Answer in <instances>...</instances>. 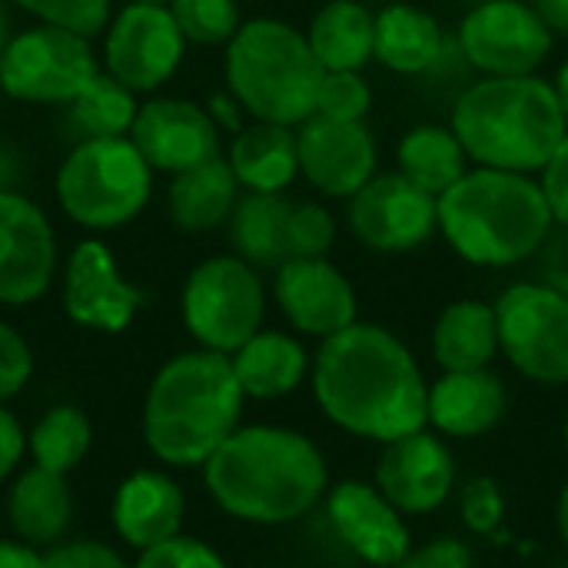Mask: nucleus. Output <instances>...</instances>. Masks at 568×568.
Returning a JSON list of instances; mask_svg holds the SVG:
<instances>
[{"instance_id":"473e14b6","label":"nucleus","mask_w":568,"mask_h":568,"mask_svg":"<svg viewBox=\"0 0 568 568\" xmlns=\"http://www.w3.org/2000/svg\"><path fill=\"white\" fill-rule=\"evenodd\" d=\"M93 429L90 419L77 409V406H53L30 433V453L37 459L40 469L50 473H73L87 449H90Z\"/></svg>"},{"instance_id":"c756f323","label":"nucleus","mask_w":568,"mask_h":568,"mask_svg":"<svg viewBox=\"0 0 568 568\" xmlns=\"http://www.w3.org/2000/svg\"><path fill=\"white\" fill-rule=\"evenodd\" d=\"M290 206L293 200L283 193H250L236 200L230 213V240L236 256L256 270H280L290 260Z\"/></svg>"},{"instance_id":"3c124183","label":"nucleus","mask_w":568,"mask_h":568,"mask_svg":"<svg viewBox=\"0 0 568 568\" xmlns=\"http://www.w3.org/2000/svg\"><path fill=\"white\" fill-rule=\"evenodd\" d=\"M552 87H556V97H559V106H562L568 123V63H562V70H559V77H556Z\"/></svg>"},{"instance_id":"ea45409f","label":"nucleus","mask_w":568,"mask_h":568,"mask_svg":"<svg viewBox=\"0 0 568 568\" xmlns=\"http://www.w3.org/2000/svg\"><path fill=\"white\" fill-rule=\"evenodd\" d=\"M33 373V356L23 336L0 320V403L17 396Z\"/></svg>"},{"instance_id":"5fc2aeb1","label":"nucleus","mask_w":568,"mask_h":568,"mask_svg":"<svg viewBox=\"0 0 568 568\" xmlns=\"http://www.w3.org/2000/svg\"><path fill=\"white\" fill-rule=\"evenodd\" d=\"M562 436H566V446H568V419H566V429H562Z\"/></svg>"},{"instance_id":"423d86ee","label":"nucleus","mask_w":568,"mask_h":568,"mask_svg":"<svg viewBox=\"0 0 568 568\" xmlns=\"http://www.w3.org/2000/svg\"><path fill=\"white\" fill-rule=\"evenodd\" d=\"M323 73L306 33L276 17L240 23L226 43L230 93L253 120L300 126L316 113Z\"/></svg>"},{"instance_id":"f3484780","label":"nucleus","mask_w":568,"mask_h":568,"mask_svg":"<svg viewBox=\"0 0 568 568\" xmlns=\"http://www.w3.org/2000/svg\"><path fill=\"white\" fill-rule=\"evenodd\" d=\"M276 303L293 329L329 339L356 323V290L326 256H296L276 270Z\"/></svg>"},{"instance_id":"09e8293b","label":"nucleus","mask_w":568,"mask_h":568,"mask_svg":"<svg viewBox=\"0 0 568 568\" xmlns=\"http://www.w3.org/2000/svg\"><path fill=\"white\" fill-rule=\"evenodd\" d=\"M236 97L230 93V97H213V106H210V116H213V123L216 126H230V130H243L240 126V113H236ZM243 110V106H240Z\"/></svg>"},{"instance_id":"1a4fd4ad","label":"nucleus","mask_w":568,"mask_h":568,"mask_svg":"<svg viewBox=\"0 0 568 568\" xmlns=\"http://www.w3.org/2000/svg\"><path fill=\"white\" fill-rule=\"evenodd\" d=\"M97 73L100 67L90 50V37L53 23L10 37L0 57L3 93L27 103H73Z\"/></svg>"},{"instance_id":"e433bc0d","label":"nucleus","mask_w":568,"mask_h":568,"mask_svg":"<svg viewBox=\"0 0 568 568\" xmlns=\"http://www.w3.org/2000/svg\"><path fill=\"white\" fill-rule=\"evenodd\" d=\"M43 23L67 27L80 37H97L106 27L110 0H13Z\"/></svg>"},{"instance_id":"6e6d98bb","label":"nucleus","mask_w":568,"mask_h":568,"mask_svg":"<svg viewBox=\"0 0 568 568\" xmlns=\"http://www.w3.org/2000/svg\"><path fill=\"white\" fill-rule=\"evenodd\" d=\"M529 3H532V0H529Z\"/></svg>"},{"instance_id":"dca6fc26","label":"nucleus","mask_w":568,"mask_h":568,"mask_svg":"<svg viewBox=\"0 0 568 568\" xmlns=\"http://www.w3.org/2000/svg\"><path fill=\"white\" fill-rule=\"evenodd\" d=\"M130 140L153 170L183 173L220 156V126L210 110L190 100H150L136 110Z\"/></svg>"},{"instance_id":"9b49d317","label":"nucleus","mask_w":568,"mask_h":568,"mask_svg":"<svg viewBox=\"0 0 568 568\" xmlns=\"http://www.w3.org/2000/svg\"><path fill=\"white\" fill-rule=\"evenodd\" d=\"M552 30L529 0L473 3L459 23V50L486 77L536 73L552 53Z\"/></svg>"},{"instance_id":"7c9ffc66","label":"nucleus","mask_w":568,"mask_h":568,"mask_svg":"<svg viewBox=\"0 0 568 568\" xmlns=\"http://www.w3.org/2000/svg\"><path fill=\"white\" fill-rule=\"evenodd\" d=\"M469 170V156L453 133V126L419 123L403 133L396 146V173H403L419 190L433 193L436 200Z\"/></svg>"},{"instance_id":"4c0bfd02","label":"nucleus","mask_w":568,"mask_h":568,"mask_svg":"<svg viewBox=\"0 0 568 568\" xmlns=\"http://www.w3.org/2000/svg\"><path fill=\"white\" fill-rule=\"evenodd\" d=\"M503 516H506V503H503L496 479L479 476L463 486V519L473 532H479V536L496 532L503 526Z\"/></svg>"},{"instance_id":"8fccbe9b","label":"nucleus","mask_w":568,"mask_h":568,"mask_svg":"<svg viewBox=\"0 0 568 568\" xmlns=\"http://www.w3.org/2000/svg\"><path fill=\"white\" fill-rule=\"evenodd\" d=\"M556 523H559V536L568 546V483L562 486V496H559V509H556Z\"/></svg>"},{"instance_id":"37998d69","label":"nucleus","mask_w":568,"mask_h":568,"mask_svg":"<svg viewBox=\"0 0 568 568\" xmlns=\"http://www.w3.org/2000/svg\"><path fill=\"white\" fill-rule=\"evenodd\" d=\"M536 256H539V273H542L539 283L568 296V226H556Z\"/></svg>"},{"instance_id":"a878e982","label":"nucleus","mask_w":568,"mask_h":568,"mask_svg":"<svg viewBox=\"0 0 568 568\" xmlns=\"http://www.w3.org/2000/svg\"><path fill=\"white\" fill-rule=\"evenodd\" d=\"M230 359H233V373L243 393L253 399L290 396L310 369V356L303 343L276 329H260Z\"/></svg>"},{"instance_id":"c85d7f7f","label":"nucleus","mask_w":568,"mask_h":568,"mask_svg":"<svg viewBox=\"0 0 568 568\" xmlns=\"http://www.w3.org/2000/svg\"><path fill=\"white\" fill-rule=\"evenodd\" d=\"M236 176L223 156L183 170L170 183V220L186 233L216 230L236 206Z\"/></svg>"},{"instance_id":"6ab92c4d","label":"nucleus","mask_w":568,"mask_h":568,"mask_svg":"<svg viewBox=\"0 0 568 568\" xmlns=\"http://www.w3.org/2000/svg\"><path fill=\"white\" fill-rule=\"evenodd\" d=\"M456 486V463L443 439L419 429L386 443L376 463V489L403 513L423 516L439 509Z\"/></svg>"},{"instance_id":"ddd939ff","label":"nucleus","mask_w":568,"mask_h":568,"mask_svg":"<svg viewBox=\"0 0 568 568\" xmlns=\"http://www.w3.org/2000/svg\"><path fill=\"white\" fill-rule=\"evenodd\" d=\"M183 43L166 3H126L106 30L103 63L133 93H150L176 73Z\"/></svg>"},{"instance_id":"de8ad7c7","label":"nucleus","mask_w":568,"mask_h":568,"mask_svg":"<svg viewBox=\"0 0 568 568\" xmlns=\"http://www.w3.org/2000/svg\"><path fill=\"white\" fill-rule=\"evenodd\" d=\"M552 33H568V0H532Z\"/></svg>"},{"instance_id":"f8f14e48","label":"nucleus","mask_w":568,"mask_h":568,"mask_svg":"<svg viewBox=\"0 0 568 568\" xmlns=\"http://www.w3.org/2000/svg\"><path fill=\"white\" fill-rule=\"evenodd\" d=\"M346 223L376 253H409L439 230V203L403 173H376L349 196Z\"/></svg>"},{"instance_id":"49530a36","label":"nucleus","mask_w":568,"mask_h":568,"mask_svg":"<svg viewBox=\"0 0 568 568\" xmlns=\"http://www.w3.org/2000/svg\"><path fill=\"white\" fill-rule=\"evenodd\" d=\"M0 568H43V556H37L23 542L0 539Z\"/></svg>"},{"instance_id":"4be33fe9","label":"nucleus","mask_w":568,"mask_h":568,"mask_svg":"<svg viewBox=\"0 0 568 568\" xmlns=\"http://www.w3.org/2000/svg\"><path fill=\"white\" fill-rule=\"evenodd\" d=\"M183 493L180 486L163 473H133L120 483L113 499V526L120 539L140 552L180 536L183 526Z\"/></svg>"},{"instance_id":"a211bd4d","label":"nucleus","mask_w":568,"mask_h":568,"mask_svg":"<svg viewBox=\"0 0 568 568\" xmlns=\"http://www.w3.org/2000/svg\"><path fill=\"white\" fill-rule=\"evenodd\" d=\"M143 293L116 270L113 253L100 240H83L63 273V310L77 326L120 333L133 323Z\"/></svg>"},{"instance_id":"bb28decb","label":"nucleus","mask_w":568,"mask_h":568,"mask_svg":"<svg viewBox=\"0 0 568 568\" xmlns=\"http://www.w3.org/2000/svg\"><path fill=\"white\" fill-rule=\"evenodd\" d=\"M7 516L13 532L30 542V546H47L57 542L73 516V496L67 486V476L50 473V469H27L7 499Z\"/></svg>"},{"instance_id":"f704fd0d","label":"nucleus","mask_w":568,"mask_h":568,"mask_svg":"<svg viewBox=\"0 0 568 568\" xmlns=\"http://www.w3.org/2000/svg\"><path fill=\"white\" fill-rule=\"evenodd\" d=\"M373 106V90L359 70H326L316 97V113L333 120H366Z\"/></svg>"},{"instance_id":"412c9836","label":"nucleus","mask_w":568,"mask_h":568,"mask_svg":"<svg viewBox=\"0 0 568 568\" xmlns=\"http://www.w3.org/2000/svg\"><path fill=\"white\" fill-rule=\"evenodd\" d=\"M509 409L506 383L486 366V369H466V373H443L429 386V423L443 436L456 439H476L503 423Z\"/></svg>"},{"instance_id":"603ef678","label":"nucleus","mask_w":568,"mask_h":568,"mask_svg":"<svg viewBox=\"0 0 568 568\" xmlns=\"http://www.w3.org/2000/svg\"><path fill=\"white\" fill-rule=\"evenodd\" d=\"M7 43H10V17H7V10L0 7V57H3Z\"/></svg>"},{"instance_id":"58836bf2","label":"nucleus","mask_w":568,"mask_h":568,"mask_svg":"<svg viewBox=\"0 0 568 568\" xmlns=\"http://www.w3.org/2000/svg\"><path fill=\"white\" fill-rule=\"evenodd\" d=\"M136 568H226V562L200 539L173 536L140 556Z\"/></svg>"},{"instance_id":"0eeeda50","label":"nucleus","mask_w":568,"mask_h":568,"mask_svg":"<svg viewBox=\"0 0 568 568\" xmlns=\"http://www.w3.org/2000/svg\"><path fill=\"white\" fill-rule=\"evenodd\" d=\"M153 166L130 136L83 140L57 173L63 213L87 230H116L150 200Z\"/></svg>"},{"instance_id":"2f4dec72","label":"nucleus","mask_w":568,"mask_h":568,"mask_svg":"<svg viewBox=\"0 0 568 568\" xmlns=\"http://www.w3.org/2000/svg\"><path fill=\"white\" fill-rule=\"evenodd\" d=\"M136 110L140 103L133 100L130 87H123L110 73H97L70 103V123L83 133V140L130 136Z\"/></svg>"},{"instance_id":"cd10ccee","label":"nucleus","mask_w":568,"mask_h":568,"mask_svg":"<svg viewBox=\"0 0 568 568\" xmlns=\"http://www.w3.org/2000/svg\"><path fill=\"white\" fill-rule=\"evenodd\" d=\"M306 40L323 70H363L373 60L376 13L359 0H329L316 10Z\"/></svg>"},{"instance_id":"393cba45","label":"nucleus","mask_w":568,"mask_h":568,"mask_svg":"<svg viewBox=\"0 0 568 568\" xmlns=\"http://www.w3.org/2000/svg\"><path fill=\"white\" fill-rule=\"evenodd\" d=\"M499 353L496 306L483 300L449 303L433 326V356L446 373L486 369Z\"/></svg>"},{"instance_id":"2eb2a0df","label":"nucleus","mask_w":568,"mask_h":568,"mask_svg":"<svg viewBox=\"0 0 568 568\" xmlns=\"http://www.w3.org/2000/svg\"><path fill=\"white\" fill-rule=\"evenodd\" d=\"M53 266L57 243L43 210L13 190H0V303L40 300L50 290Z\"/></svg>"},{"instance_id":"c03bdc74","label":"nucleus","mask_w":568,"mask_h":568,"mask_svg":"<svg viewBox=\"0 0 568 568\" xmlns=\"http://www.w3.org/2000/svg\"><path fill=\"white\" fill-rule=\"evenodd\" d=\"M396 568H473V556L456 539H436L423 549H413Z\"/></svg>"},{"instance_id":"7ed1b4c3","label":"nucleus","mask_w":568,"mask_h":568,"mask_svg":"<svg viewBox=\"0 0 568 568\" xmlns=\"http://www.w3.org/2000/svg\"><path fill=\"white\" fill-rule=\"evenodd\" d=\"M243 399L246 393L226 353H180L150 383L143 439L150 453L170 466H206L240 429Z\"/></svg>"},{"instance_id":"6e6552de","label":"nucleus","mask_w":568,"mask_h":568,"mask_svg":"<svg viewBox=\"0 0 568 568\" xmlns=\"http://www.w3.org/2000/svg\"><path fill=\"white\" fill-rule=\"evenodd\" d=\"M263 313L260 273L240 256H210L186 276L183 323L203 349L233 356L260 333Z\"/></svg>"},{"instance_id":"864d4df0","label":"nucleus","mask_w":568,"mask_h":568,"mask_svg":"<svg viewBox=\"0 0 568 568\" xmlns=\"http://www.w3.org/2000/svg\"><path fill=\"white\" fill-rule=\"evenodd\" d=\"M133 3H170V0H133Z\"/></svg>"},{"instance_id":"39448f33","label":"nucleus","mask_w":568,"mask_h":568,"mask_svg":"<svg viewBox=\"0 0 568 568\" xmlns=\"http://www.w3.org/2000/svg\"><path fill=\"white\" fill-rule=\"evenodd\" d=\"M449 126L476 166L513 173L542 170L568 133L556 87L536 73L469 83L453 106Z\"/></svg>"},{"instance_id":"f257e3e1","label":"nucleus","mask_w":568,"mask_h":568,"mask_svg":"<svg viewBox=\"0 0 568 568\" xmlns=\"http://www.w3.org/2000/svg\"><path fill=\"white\" fill-rule=\"evenodd\" d=\"M313 393L329 423L363 439L393 443L429 423V386L416 356L376 323L356 320L323 339L313 363Z\"/></svg>"},{"instance_id":"72a5a7b5","label":"nucleus","mask_w":568,"mask_h":568,"mask_svg":"<svg viewBox=\"0 0 568 568\" xmlns=\"http://www.w3.org/2000/svg\"><path fill=\"white\" fill-rule=\"evenodd\" d=\"M166 7L176 20L180 33L200 47L230 43L240 30L236 0H170Z\"/></svg>"},{"instance_id":"9d476101","label":"nucleus","mask_w":568,"mask_h":568,"mask_svg":"<svg viewBox=\"0 0 568 568\" xmlns=\"http://www.w3.org/2000/svg\"><path fill=\"white\" fill-rule=\"evenodd\" d=\"M499 349L532 383H568V296L546 283H516L496 303Z\"/></svg>"},{"instance_id":"5701e85b","label":"nucleus","mask_w":568,"mask_h":568,"mask_svg":"<svg viewBox=\"0 0 568 568\" xmlns=\"http://www.w3.org/2000/svg\"><path fill=\"white\" fill-rule=\"evenodd\" d=\"M449 40L439 20L413 3H389L376 13L373 57L403 77H426L446 53Z\"/></svg>"},{"instance_id":"4468645a","label":"nucleus","mask_w":568,"mask_h":568,"mask_svg":"<svg viewBox=\"0 0 568 568\" xmlns=\"http://www.w3.org/2000/svg\"><path fill=\"white\" fill-rule=\"evenodd\" d=\"M300 173L323 196L349 200L376 176V136L366 120L313 113L296 126Z\"/></svg>"},{"instance_id":"c9c22d12","label":"nucleus","mask_w":568,"mask_h":568,"mask_svg":"<svg viewBox=\"0 0 568 568\" xmlns=\"http://www.w3.org/2000/svg\"><path fill=\"white\" fill-rule=\"evenodd\" d=\"M286 240H290V260L326 256L336 243V220L320 203H293L290 223H286Z\"/></svg>"},{"instance_id":"4d7b16f0","label":"nucleus","mask_w":568,"mask_h":568,"mask_svg":"<svg viewBox=\"0 0 568 568\" xmlns=\"http://www.w3.org/2000/svg\"><path fill=\"white\" fill-rule=\"evenodd\" d=\"M566 568H568V566H566Z\"/></svg>"},{"instance_id":"a19ab883","label":"nucleus","mask_w":568,"mask_h":568,"mask_svg":"<svg viewBox=\"0 0 568 568\" xmlns=\"http://www.w3.org/2000/svg\"><path fill=\"white\" fill-rule=\"evenodd\" d=\"M43 568H130L110 546L103 542H90V539H80V542H67V546H57L50 556H43Z\"/></svg>"},{"instance_id":"b1692460","label":"nucleus","mask_w":568,"mask_h":568,"mask_svg":"<svg viewBox=\"0 0 568 568\" xmlns=\"http://www.w3.org/2000/svg\"><path fill=\"white\" fill-rule=\"evenodd\" d=\"M226 163L250 193H283L300 173L296 126L256 120L236 130Z\"/></svg>"},{"instance_id":"f03ea898","label":"nucleus","mask_w":568,"mask_h":568,"mask_svg":"<svg viewBox=\"0 0 568 568\" xmlns=\"http://www.w3.org/2000/svg\"><path fill=\"white\" fill-rule=\"evenodd\" d=\"M206 489L233 519L280 526L323 499L326 459L303 433L246 426L206 459Z\"/></svg>"},{"instance_id":"a18cd8bd","label":"nucleus","mask_w":568,"mask_h":568,"mask_svg":"<svg viewBox=\"0 0 568 568\" xmlns=\"http://www.w3.org/2000/svg\"><path fill=\"white\" fill-rule=\"evenodd\" d=\"M20 456H23V429L7 409H0V483L13 473Z\"/></svg>"},{"instance_id":"20e7f679","label":"nucleus","mask_w":568,"mask_h":568,"mask_svg":"<svg viewBox=\"0 0 568 568\" xmlns=\"http://www.w3.org/2000/svg\"><path fill=\"white\" fill-rule=\"evenodd\" d=\"M436 203L443 240L473 266H516L536 256L556 230L549 200L529 173L476 166Z\"/></svg>"},{"instance_id":"aec40b11","label":"nucleus","mask_w":568,"mask_h":568,"mask_svg":"<svg viewBox=\"0 0 568 568\" xmlns=\"http://www.w3.org/2000/svg\"><path fill=\"white\" fill-rule=\"evenodd\" d=\"M329 523L343 546L369 566L396 568L413 552L403 513L369 483H339L329 493Z\"/></svg>"},{"instance_id":"79ce46f5","label":"nucleus","mask_w":568,"mask_h":568,"mask_svg":"<svg viewBox=\"0 0 568 568\" xmlns=\"http://www.w3.org/2000/svg\"><path fill=\"white\" fill-rule=\"evenodd\" d=\"M542 193L549 200V210L556 216V226H568V133L552 153V160L542 166Z\"/></svg>"}]
</instances>
